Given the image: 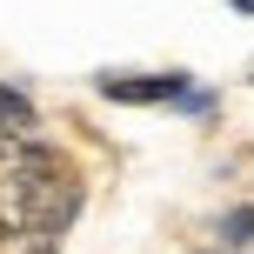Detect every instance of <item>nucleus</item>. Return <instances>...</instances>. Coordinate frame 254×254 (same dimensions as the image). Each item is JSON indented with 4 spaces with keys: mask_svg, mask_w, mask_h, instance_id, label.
Segmentation results:
<instances>
[{
    "mask_svg": "<svg viewBox=\"0 0 254 254\" xmlns=\"http://www.w3.org/2000/svg\"><path fill=\"white\" fill-rule=\"evenodd\" d=\"M87 207V188L67 167L61 147L27 140V147L0 154V234H47L61 241Z\"/></svg>",
    "mask_w": 254,
    "mask_h": 254,
    "instance_id": "nucleus-1",
    "label": "nucleus"
},
{
    "mask_svg": "<svg viewBox=\"0 0 254 254\" xmlns=\"http://www.w3.org/2000/svg\"><path fill=\"white\" fill-rule=\"evenodd\" d=\"M188 87H194L188 67H167V74H121V67H107V74H94V94L121 101V107H174Z\"/></svg>",
    "mask_w": 254,
    "mask_h": 254,
    "instance_id": "nucleus-2",
    "label": "nucleus"
},
{
    "mask_svg": "<svg viewBox=\"0 0 254 254\" xmlns=\"http://www.w3.org/2000/svg\"><path fill=\"white\" fill-rule=\"evenodd\" d=\"M27 140H40V107L27 101V87L0 80V154L27 147Z\"/></svg>",
    "mask_w": 254,
    "mask_h": 254,
    "instance_id": "nucleus-3",
    "label": "nucleus"
},
{
    "mask_svg": "<svg viewBox=\"0 0 254 254\" xmlns=\"http://www.w3.org/2000/svg\"><path fill=\"white\" fill-rule=\"evenodd\" d=\"M214 248H221V254H248V248H254V201L221 207V221H214Z\"/></svg>",
    "mask_w": 254,
    "mask_h": 254,
    "instance_id": "nucleus-4",
    "label": "nucleus"
},
{
    "mask_svg": "<svg viewBox=\"0 0 254 254\" xmlns=\"http://www.w3.org/2000/svg\"><path fill=\"white\" fill-rule=\"evenodd\" d=\"M174 107H181L188 121H214V107H221V101H214V87H188V94H181Z\"/></svg>",
    "mask_w": 254,
    "mask_h": 254,
    "instance_id": "nucleus-5",
    "label": "nucleus"
},
{
    "mask_svg": "<svg viewBox=\"0 0 254 254\" xmlns=\"http://www.w3.org/2000/svg\"><path fill=\"white\" fill-rule=\"evenodd\" d=\"M0 254H61V241H47V234H0Z\"/></svg>",
    "mask_w": 254,
    "mask_h": 254,
    "instance_id": "nucleus-6",
    "label": "nucleus"
},
{
    "mask_svg": "<svg viewBox=\"0 0 254 254\" xmlns=\"http://www.w3.org/2000/svg\"><path fill=\"white\" fill-rule=\"evenodd\" d=\"M201 254H221V248H201Z\"/></svg>",
    "mask_w": 254,
    "mask_h": 254,
    "instance_id": "nucleus-7",
    "label": "nucleus"
},
{
    "mask_svg": "<svg viewBox=\"0 0 254 254\" xmlns=\"http://www.w3.org/2000/svg\"><path fill=\"white\" fill-rule=\"evenodd\" d=\"M248 80H254V74H248Z\"/></svg>",
    "mask_w": 254,
    "mask_h": 254,
    "instance_id": "nucleus-8",
    "label": "nucleus"
}]
</instances>
